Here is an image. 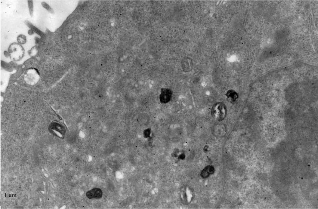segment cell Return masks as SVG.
<instances>
[{"instance_id":"cell-1","label":"cell","mask_w":318,"mask_h":209,"mask_svg":"<svg viewBox=\"0 0 318 209\" xmlns=\"http://www.w3.org/2000/svg\"><path fill=\"white\" fill-rule=\"evenodd\" d=\"M227 108L225 104L221 102H218L213 105L211 109L212 117L219 121H222L226 117Z\"/></svg>"},{"instance_id":"cell-2","label":"cell","mask_w":318,"mask_h":209,"mask_svg":"<svg viewBox=\"0 0 318 209\" xmlns=\"http://www.w3.org/2000/svg\"><path fill=\"white\" fill-rule=\"evenodd\" d=\"M86 196L89 199H100L103 196V192L98 188H94L88 190L86 193Z\"/></svg>"},{"instance_id":"cell-3","label":"cell","mask_w":318,"mask_h":209,"mask_svg":"<svg viewBox=\"0 0 318 209\" xmlns=\"http://www.w3.org/2000/svg\"><path fill=\"white\" fill-rule=\"evenodd\" d=\"M171 92L170 90L167 89H164L162 91L161 96H160V100L162 103H168L170 101L171 96Z\"/></svg>"},{"instance_id":"cell-4","label":"cell","mask_w":318,"mask_h":209,"mask_svg":"<svg viewBox=\"0 0 318 209\" xmlns=\"http://www.w3.org/2000/svg\"><path fill=\"white\" fill-rule=\"evenodd\" d=\"M226 96L227 98L231 103H233L236 102L238 99V95L237 93L235 91L233 90H229L226 93Z\"/></svg>"},{"instance_id":"cell-5","label":"cell","mask_w":318,"mask_h":209,"mask_svg":"<svg viewBox=\"0 0 318 209\" xmlns=\"http://www.w3.org/2000/svg\"><path fill=\"white\" fill-rule=\"evenodd\" d=\"M26 24L27 26L31 29L32 31L35 32L37 34H38L40 36H43V32L41 31L40 30L37 28V27L34 26L31 23L29 22H26Z\"/></svg>"},{"instance_id":"cell-6","label":"cell","mask_w":318,"mask_h":209,"mask_svg":"<svg viewBox=\"0 0 318 209\" xmlns=\"http://www.w3.org/2000/svg\"><path fill=\"white\" fill-rule=\"evenodd\" d=\"M28 3L30 14L31 16H32L33 15L34 12L33 1H28Z\"/></svg>"},{"instance_id":"cell-7","label":"cell","mask_w":318,"mask_h":209,"mask_svg":"<svg viewBox=\"0 0 318 209\" xmlns=\"http://www.w3.org/2000/svg\"><path fill=\"white\" fill-rule=\"evenodd\" d=\"M41 4L43 8L46 9L49 12L52 14L54 13V11L52 8L48 4L45 2H43Z\"/></svg>"}]
</instances>
